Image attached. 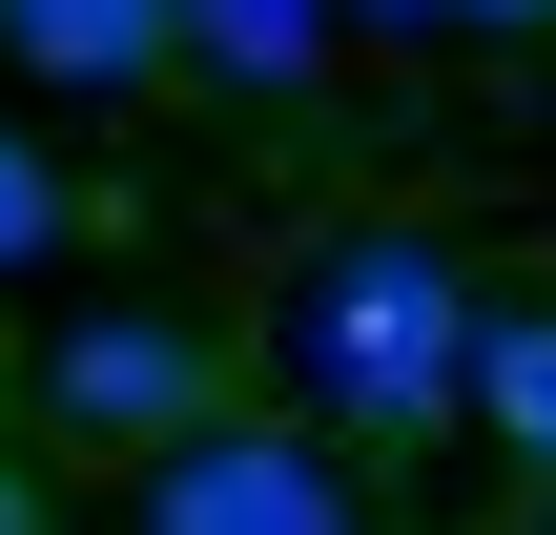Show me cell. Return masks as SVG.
Masks as SVG:
<instances>
[{
  "label": "cell",
  "instance_id": "6da1fadb",
  "mask_svg": "<svg viewBox=\"0 0 556 535\" xmlns=\"http://www.w3.org/2000/svg\"><path fill=\"white\" fill-rule=\"evenodd\" d=\"M289 371H309L371 454L454 433V392H475V289H454V247H433V227H351V247L289 289Z\"/></svg>",
  "mask_w": 556,
  "mask_h": 535
},
{
  "label": "cell",
  "instance_id": "7a4b0ae2",
  "mask_svg": "<svg viewBox=\"0 0 556 535\" xmlns=\"http://www.w3.org/2000/svg\"><path fill=\"white\" fill-rule=\"evenodd\" d=\"M144 535H351V474L289 412H186L144 454Z\"/></svg>",
  "mask_w": 556,
  "mask_h": 535
},
{
  "label": "cell",
  "instance_id": "3957f363",
  "mask_svg": "<svg viewBox=\"0 0 556 535\" xmlns=\"http://www.w3.org/2000/svg\"><path fill=\"white\" fill-rule=\"evenodd\" d=\"M186 412H227V351H206L186 309H83V330L41 351V433H62V454H165Z\"/></svg>",
  "mask_w": 556,
  "mask_h": 535
},
{
  "label": "cell",
  "instance_id": "277c9868",
  "mask_svg": "<svg viewBox=\"0 0 556 535\" xmlns=\"http://www.w3.org/2000/svg\"><path fill=\"white\" fill-rule=\"evenodd\" d=\"M21 82H144L165 62V0H0Z\"/></svg>",
  "mask_w": 556,
  "mask_h": 535
},
{
  "label": "cell",
  "instance_id": "5b68a950",
  "mask_svg": "<svg viewBox=\"0 0 556 535\" xmlns=\"http://www.w3.org/2000/svg\"><path fill=\"white\" fill-rule=\"evenodd\" d=\"M454 412H495L516 474L556 495V309H475V392H454Z\"/></svg>",
  "mask_w": 556,
  "mask_h": 535
},
{
  "label": "cell",
  "instance_id": "8992f818",
  "mask_svg": "<svg viewBox=\"0 0 556 535\" xmlns=\"http://www.w3.org/2000/svg\"><path fill=\"white\" fill-rule=\"evenodd\" d=\"M165 41L227 62V82H309L330 62V0H165Z\"/></svg>",
  "mask_w": 556,
  "mask_h": 535
},
{
  "label": "cell",
  "instance_id": "52a82bcc",
  "mask_svg": "<svg viewBox=\"0 0 556 535\" xmlns=\"http://www.w3.org/2000/svg\"><path fill=\"white\" fill-rule=\"evenodd\" d=\"M41 247H62V186H41V144L0 124V268H41Z\"/></svg>",
  "mask_w": 556,
  "mask_h": 535
},
{
  "label": "cell",
  "instance_id": "ba28073f",
  "mask_svg": "<svg viewBox=\"0 0 556 535\" xmlns=\"http://www.w3.org/2000/svg\"><path fill=\"white\" fill-rule=\"evenodd\" d=\"M0 535H41V495H21V433H0Z\"/></svg>",
  "mask_w": 556,
  "mask_h": 535
},
{
  "label": "cell",
  "instance_id": "9c48e42d",
  "mask_svg": "<svg viewBox=\"0 0 556 535\" xmlns=\"http://www.w3.org/2000/svg\"><path fill=\"white\" fill-rule=\"evenodd\" d=\"M454 21H556V0H454Z\"/></svg>",
  "mask_w": 556,
  "mask_h": 535
},
{
  "label": "cell",
  "instance_id": "30bf717a",
  "mask_svg": "<svg viewBox=\"0 0 556 535\" xmlns=\"http://www.w3.org/2000/svg\"><path fill=\"white\" fill-rule=\"evenodd\" d=\"M351 535H371V515H351Z\"/></svg>",
  "mask_w": 556,
  "mask_h": 535
}]
</instances>
